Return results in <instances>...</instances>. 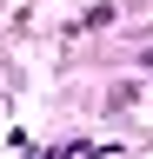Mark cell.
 Listing matches in <instances>:
<instances>
[]
</instances>
